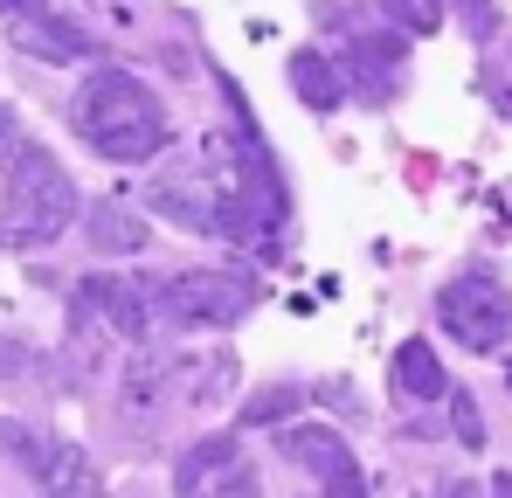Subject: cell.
Segmentation results:
<instances>
[{
  "label": "cell",
  "instance_id": "obj_20",
  "mask_svg": "<svg viewBox=\"0 0 512 498\" xmlns=\"http://www.w3.org/2000/svg\"><path fill=\"white\" fill-rule=\"evenodd\" d=\"M14 146H21V125H14V111L0 104V166L14 160Z\"/></svg>",
  "mask_w": 512,
  "mask_h": 498
},
{
  "label": "cell",
  "instance_id": "obj_3",
  "mask_svg": "<svg viewBox=\"0 0 512 498\" xmlns=\"http://www.w3.org/2000/svg\"><path fill=\"white\" fill-rule=\"evenodd\" d=\"M146 298H153V319H167L173 332H215L236 326L256 305V277H243V270H173Z\"/></svg>",
  "mask_w": 512,
  "mask_h": 498
},
{
  "label": "cell",
  "instance_id": "obj_4",
  "mask_svg": "<svg viewBox=\"0 0 512 498\" xmlns=\"http://www.w3.org/2000/svg\"><path fill=\"white\" fill-rule=\"evenodd\" d=\"M436 319L450 326L457 346H471V353H499V346L512 339V291L492 277V270H464V277L443 284Z\"/></svg>",
  "mask_w": 512,
  "mask_h": 498
},
{
  "label": "cell",
  "instance_id": "obj_12",
  "mask_svg": "<svg viewBox=\"0 0 512 498\" xmlns=\"http://www.w3.org/2000/svg\"><path fill=\"white\" fill-rule=\"evenodd\" d=\"M90 243L111 256H132V249H146V222L125 201H104V208H90Z\"/></svg>",
  "mask_w": 512,
  "mask_h": 498
},
{
  "label": "cell",
  "instance_id": "obj_9",
  "mask_svg": "<svg viewBox=\"0 0 512 498\" xmlns=\"http://www.w3.org/2000/svg\"><path fill=\"white\" fill-rule=\"evenodd\" d=\"M346 77L360 83L367 104H388V97H395V77H402L395 42H388V35H353V49H346Z\"/></svg>",
  "mask_w": 512,
  "mask_h": 498
},
{
  "label": "cell",
  "instance_id": "obj_10",
  "mask_svg": "<svg viewBox=\"0 0 512 498\" xmlns=\"http://www.w3.org/2000/svg\"><path fill=\"white\" fill-rule=\"evenodd\" d=\"M284 464H298V471H312V478H333V471L353 464V450H346L333 429L305 422V429H284Z\"/></svg>",
  "mask_w": 512,
  "mask_h": 498
},
{
  "label": "cell",
  "instance_id": "obj_21",
  "mask_svg": "<svg viewBox=\"0 0 512 498\" xmlns=\"http://www.w3.org/2000/svg\"><path fill=\"white\" fill-rule=\"evenodd\" d=\"M49 0H0V14H14V21H28V14H42Z\"/></svg>",
  "mask_w": 512,
  "mask_h": 498
},
{
  "label": "cell",
  "instance_id": "obj_13",
  "mask_svg": "<svg viewBox=\"0 0 512 498\" xmlns=\"http://www.w3.org/2000/svg\"><path fill=\"white\" fill-rule=\"evenodd\" d=\"M291 83H298V97H305L312 111H333V104L346 97L340 70H333V63H326L319 49H298V56H291Z\"/></svg>",
  "mask_w": 512,
  "mask_h": 498
},
{
  "label": "cell",
  "instance_id": "obj_17",
  "mask_svg": "<svg viewBox=\"0 0 512 498\" xmlns=\"http://www.w3.org/2000/svg\"><path fill=\"white\" fill-rule=\"evenodd\" d=\"M42 498H97V471H84V478H63V485H42Z\"/></svg>",
  "mask_w": 512,
  "mask_h": 498
},
{
  "label": "cell",
  "instance_id": "obj_11",
  "mask_svg": "<svg viewBox=\"0 0 512 498\" xmlns=\"http://www.w3.org/2000/svg\"><path fill=\"white\" fill-rule=\"evenodd\" d=\"M395 388H402L409 402L450 395V374H443V360L429 353V339H402V346H395Z\"/></svg>",
  "mask_w": 512,
  "mask_h": 498
},
{
  "label": "cell",
  "instance_id": "obj_2",
  "mask_svg": "<svg viewBox=\"0 0 512 498\" xmlns=\"http://www.w3.org/2000/svg\"><path fill=\"white\" fill-rule=\"evenodd\" d=\"M77 222V180L49 146H14L7 201H0V249H49Z\"/></svg>",
  "mask_w": 512,
  "mask_h": 498
},
{
  "label": "cell",
  "instance_id": "obj_15",
  "mask_svg": "<svg viewBox=\"0 0 512 498\" xmlns=\"http://www.w3.org/2000/svg\"><path fill=\"white\" fill-rule=\"evenodd\" d=\"M291 409H298V388H263L243 409V422H277V415H291Z\"/></svg>",
  "mask_w": 512,
  "mask_h": 498
},
{
  "label": "cell",
  "instance_id": "obj_7",
  "mask_svg": "<svg viewBox=\"0 0 512 498\" xmlns=\"http://www.w3.org/2000/svg\"><path fill=\"white\" fill-rule=\"evenodd\" d=\"M0 457L14 464V471H28L35 485H63V478H84V450L77 443H63L56 429H42V422H0Z\"/></svg>",
  "mask_w": 512,
  "mask_h": 498
},
{
  "label": "cell",
  "instance_id": "obj_8",
  "mask_svg": "<svg viewBox=\"0 0 512 498\" xmlns=\"http://www.w3.org/2000/svg\"><path fill=\"white\" fill-rule=\"evenodd\" d=\"M14 42L28 49V56H42V63H84L97 56V42H90L77 21H56L49 7L42 14H28V21H14Z\"/></svg>",
  "mask_w": 512,
  "mask_h": 498
},
{
  "label": "cell",
  "instance_id": "obj_23",
  "mask_svg": "<svg viewBox=\"0 0 512 498\" xmlns=\"http://www.w3.org/2000/svg\"><path fill=\"white\" fill-rule=\"evenodd\" d=\"M450 498H478V485H450Z\"/></svg>",
  "mask_w": 512,
  "mask_h": 498
},
{
  "label": "cell",
  "instance_id": "obj_18",
  "mask_svg": "<svg viewBox=\"0 0 512 498\" xmlns=\"http://www.w3.org/2000/svg\"><path fill=\"white\" fill-rule=\"evenodd\" d=\"M464 21H471V35L485 42L492 28H499V14H492V0H464Z\"/></svg>",
  "mask_w": 512,
  "mask_h": 498
},
{
  "label": "cell",
  "instance_id": "obj_1",
  "mask_svg": "<svg viewBox=\"0 0 512 498\" xmlns=\"http://www.w3.org/2000/svg\"><path fill=\"white\" fill-rule=\"evenodd\" d=\"M77 139H90V153L118 166H146L167 153V111L132 70H97V77L77 90Z\"/></svg>",
  "mask_w": 512,
  "mask_h": 498
},
{
  "label": "cell",
  "instance_id": "obj_5",
  "mask_svg": "<svg viewBox=\"0 0 512 498\" xmlns=\"http://www.w3.org/2000/svg\"><path fill=\"white\" fill-rule=\"evenodd\" d=\"M173 498H263V478L236 436H201L173 464Z\"/></svg>",
  "mask_w": 512,
  "mask_h": 498
},
{
  "label": "cell",
  "instance_id": "obj_6",
  "mask_svg": "<svg viewBox=\"0 0 512 498\" xmlns=\"http://www.w3.org/2000/svg\"><path fill=\"white\" fill-rule=\"evenodd\" d=\"M77 319L97 326L104 339H139V332L153 326V305H146V291H139L132 277L90 270L84 284H77Z\"/></svg>",
  "mask_w": 512,
  "mask_h": 498
},
{
  "label": "cell",
  "instance_id": "obj_16",
  "mask_svg": "<svg viewBox=\"0 0 512 498\" xmlns=\"http://www.w3.org/2000/svg\"><path fill=\"white\" fill-rule=\"evenodd\" d=\"M450 409H457V436H464V443L478 450V443H485V422H478V402H471L464 388H450Z\"/></svg>",
  "mask_w": 512,
  "mask_h": 498
},
{
  "label": "cell",
  "instance_id": "obj_22",
  "mask_svg": "<svg viewBox=\"0 0 512 498\" xmlns=\"http://www.w3.org/2000/svg\"><path fill=\"white\" fill-rule=\"evenodd\" d=\"M492 498H512V471H499V478H492Z\"/></svg>",
  "mask_w": 512,
  "mask_h": 498
},
{
  "label": "cell",
  "instance_id": "obj_19",
  "mask_svg": "<svg viewBox=\"0 0 512 498\" xmlns=\"http://www.w3.org/2000/svg\"><path fill=\"white\" fill-rule=\"evenodd\" d=\"M0 374H28V346L21 339H0Z\"/></svg>",
  "mask_w": 512,
  "mask_h": 498
},
{
  "label": "cell",
  "instance_id": "obj_14",
  "mask_svg": "<svg viewBox=\"0 0 512 498\" xmlns=\"http://www.w3.org/2000/svg\"><path fill=\"white\" fill-rule=\"evenodd\" d=\"M443 7H450V0H381V14H388L402 35H436V28H443Z\"/></svg>",
  "mask_w": 512,
  "mask_h": 498
}]
</instances>
